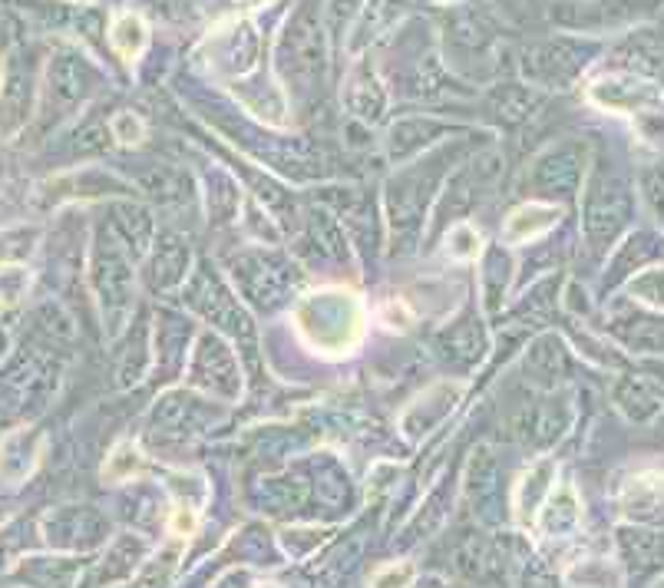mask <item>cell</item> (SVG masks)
<instances>
[{"instance_id": "3957f363", "label": "cell", "mask_w": 664, "mask_h": 588, "mask_svg": "<svg viewBox=\"0 0 664 588\" xmlns=\"http://www.w3.org/2000/svg\"><path fill=\"white\" fill-rule=\"evenodd\" d=\"M113 129H116V136L123 139V143H139V139H143V123H139L133 113L116 116Z\"/></svg>"}, {"instance_id": "5b68a950", "label": "cell", "mask_w": 664, "mask_h": 588, "mask_svg": "<svg viewBox=\"0 0 664 588\" xmlns=\"http://www.w3.org/2000/svg\"><path fill=\"white\" fill-rule=\"evenodd\" d=\"M404 579H410V565H400V569L397 565H387V569L377 575V588H404L400 585Z\"/></svg>"}, {"instance_id": "6da1fadb", "label": "cell", "mask_w": 664, "mask_h": 588, "mask_svg": "<svg viewBox=\"0 0 664 588\" xmlns=\"http://www.w3.org/2000/svg\"><path fill=\"white\" fill-rule=\"evenodd\" d=\"M592 100L605 103L608 110H622V113H635L641 106L658 103L661 93L655 86H648L645 80H631V86H625V80H602V86L592 90Z\"/></svg>"}, {"instance_id": "277c9868", "label": "cell", "mask_w": 664, "mask_h": 588, "mask_svg": "<svg viewBox=\"0 0 664 588\" xmlns=\"http://www.w3.org/2000/svg\"><path fill=\"white\" fill-rule=\"evenodd\" d=\"M136 466H139L136 446H119L113 463H110V476H126L129 470H136Z\"/></svg>"}, {"instance_id": "7a4b0ae2", "label": "cell", "mask_w": 664, "mask_h": 588, "mask_svg": "<svg viewBox=\"0 0 664 588\" xmlns=\"http://www.w3.org/2000/svg\"><path fill=\"white\" fill-rule=\"evenodd\" d=\"M146 40H149L146 24L136 14H123L113 24V43H116V50L123 53L126 60H136L139 53H143Z\"/></svg>"}]
</instances>
